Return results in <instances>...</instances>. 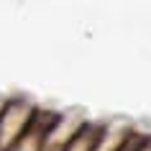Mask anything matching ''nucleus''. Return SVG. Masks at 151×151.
<instances>
[{
  "label": "nucleus",
  "mask_w": 151,
  "mask_h": 151,
  "mask_svg": "<svg viewBox=\"0 0 151 151\" xmlns=\"http://www.w3.org/2000/svg\"><path fill=\"white\" fill-rule=\"evenodd\" d=\"M100 141V133L92 128H80L74 136H69V141L64 146V151H95V143Z\"/></svg>",
  "instance_id": "1"
},
{
  "label": "nucleus",
  "mask_w": 151,
  "mask_h": 151,
  "mask_svg": "<svg viewBox=\"0 0 151 151\" xmlns=\"http://www.w3.org/2000/svg\"><path fill=\"white\" fill-rule=\"evenodd\" d=\"M3 151H44V138L36 131H28L21 141H16L13 146H8V149H3Z\"/></svg>",
  "instance_id": "2"
}]
</instances>
